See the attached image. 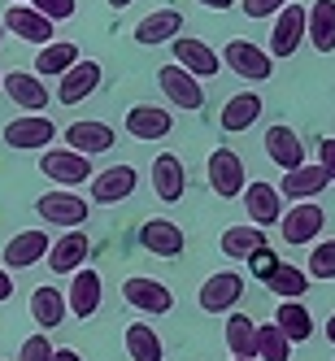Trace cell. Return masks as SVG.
<instances>
[{"mask_svg": "<svg viewBox=\"0 0 335 361\" xmlns=\"http://www.w3.org/2000/svg\"><path fill=\"white\" fill-rule=\"evenodd\" d=\"M222 66L236 74V79H244V83H266V79H274V57L266 53V48H257L252 39H231L222 48Z\"/></svg>", "mask_w": 335, "mask_h": 361, "instance_id": "1", "label": "cell"}, {"mask_svg": "<svg viewBox=\"0 0 335 361\" xmlns=\"http://www.w3.org/2000/svg\"><path fill=\"white\" fill-rule=\"evenodd\" d=\"M274 226H279L283 244H292V248L314 244L322 235V226H327V209H322V204H314V200H292V209H283V218Z\"/></svg>", "mask_w": 335, "mask_h": 361, "instance_id": "2", "label": "cell"}, {"mask_svg": "<svg viewBox=\"0 0 335 361\" xmlns=\"http://www.w3.org/2000/svg\"><path fill=\"white\" fill-rule=\"evenodd\" d=\"M35 214L48 222V226H83L92 218V200H83L74 188H57V192H44L35 200Z\"/></svg>", "mask_w": 335, "mask_h": 361, "instance_id": "3", "label": "cell"}, {"mask_svg": "<svg viewBox=\"0 0 335 361\" xmlns=\"http://www.w3.org/2000/svg\"><path fill=\"white\" fill-rule=\"evenodd\" d=\"M39 170L48 183H57V188H79L87 183V178L96 174L92 170V157L87 152H74V148H53V152H44L39 157Z\"/></svg>", "mask_w": 335, "mask_h": 361, "instance_id": "4", "label": "cell"}, {"mask_svg": "<svg viewBox=\"0 0 335 361\" xmlns=\"http://www.w3.org/2000/svg\"><path fill=\"white\" fill-rule=\"evenodd\" d=\"M122 300L131 305V309H140V314H148V318H162V314H170L174 309V296H170V288L162 279H148V274H131L122 283Z\"/></svg>", "mask_w": 335, "mask_h": 361, "instance_id": "5", "label": "cell"}, {"mask_svg": "<svg viewBox=\"0 0 335 361\" xmlns=\"http://www.w3.org/2000/svg\"><path fill=\"white\" fill-rule=\"evenodd\" d=\"M205 178H209L214 196H222V200H236V196L244 192V183H248L244 161H240L231 148H214V152H209V161H205Z\"/></svg>", "mask_w": 335, "mask_h": 361, "instance_id": "6", "label": "cell"}, {"mask_svg": "<svg viewBox=\"0 0 335 361\" xmlns=\"http://www.w3.org/2000/svg\"><path fill=\"white\" fill-rule=\"evenodd\" d=\"M157 87L166 92V100H170L174 109L196 114V109L205 105V87H200V79H196V74H188L178 61H170V66L157 70Z\"/></svg>", "mask_w": 335, "mask_h": 361, "instance_id": "7", "label": "cell"}, {"mask_svg": "<svg viewBox=\"0 0 335 361\" xmlns=\"http://www.w3.org/2000/svg\"><path fill=\"white\" fill-rule=\"evenodd\" d=\"M240 296H244V274H236V270H218V274H209L205 279V288L196 292V305L205 309V314H231V309L240 305Z\"/></svg>", "mask_w": 335, "mask_h": 361, "instance_id": "8", "label": "cell"}, {"mask_svg": "<svg viewBox=\"0 0 335 361\" xmlns=\"http://www.w3.org/2000/svg\"><path fill=\"white\" fill-rule=\"evenodd\" d=\"M100 79H105L100 61L79 57V61H74L66 74H57V100H61V105H83V100L100 87Z\"/></svg>", "mask_w": 335, "mask_h": 361, "instance_id": "9", "label": "cell"}, {"mask_svg": "<svg viewBox=\"0 0 335 361\" xmlns=\"http://www.w3.org/2000/svg\"><path fill=\"white\" fill-rule=\"evenodd\" d=\"M305 44V9L300 5H283L279 13H274V27H270V48L266 53L279 61V57H296V48Z\"/></svg>", "mask_w": 335, "mask_h": 361, "instance_id": "10", "label": "cell"}, {"mask_svg": "<svg viewBox=\"0 0 335 361\" xmlns=\"http://www.w3.org/2000/svg\"><path fill=\"white\" fill-rule=\"evenodd\" d=\"M0 92H5L18 109H27V114H39L48 109V87L35 70H9V74H0Z\"/></svg>", "mask_w": 335, "mask_h": 361, "instance_id": "11", "label": "cell"}, {"mask_svg": "<svg viewBox=\"0 0 335 361\" xmlns=\"http://www.w3.org/2000/svg\"><path fill=\"white\" fill-rule=\"evenodd\" d=\"M87 252H92V244H87V231L83 226H66V235H57L53 244H48V270L53 274H74L83 262H87Z\"/></svg>", "mask_w": 335, "mask_h": 361, "instance_id": "12", "label": "cell"}, {"mask_svg": "<svg viewBox=\"0 0 335 361\" xmlns=\"http://www.w3.org/2000/svg\"><path fill=\"white\" fill-rule=\"evenodd\" d=\"M122 126H126V135H131V140L152 144V140H166L174 131V114H166L162 105H131L126 118H122Z\"/></svg>", "mask_w": 335, "mask_h": 361, "instance_id": "13", "label": "cell"}, {"mask_svg": "<svg viewBox=\"0 0 335 361\" xmlns=\"http://www.w3.org/2000/svg\"><path fill=\"white\" fill-rule=\"evenodd\" d=\"M53 27H57V22L44 18L39 9H31L27 0H22V5H13V0H9V9H5V31H13L22 44H48V39H53Z\"/></svg>", "mask_w": 335, "mask_h": 361, "instance_id": "14", "label": "cell"}, {"mask_svg": "<svg viewBox=\"0 0 335 361\" xmlns=\"http://www.w3.org/2000/svg\"><path fill=\"white\" fill-rule=\"evenodd\" d=\"M170 48H174V61L183 66L188 74H196V79H214V74L222 70V57L214 53L205 39H192V35H174L170 39Z\"/></svg>", "mask_w": 335, "mask_h": 361, "instance_id": "15", "label": "cell"}, {"mask_svg": "<svg viewBox=\"0 0 335 361\" xmlns=\"http://www.w3.org/2000/svg\"><path fill=\"white\" fill-rule=\"evenodd\" d=\"M87 183H92V200L96 204H118V200H126L140 188V170L135 166H109V170L92 174Z\"/></svg>", "mask_w": 335, "mask_h": 361, "instance_id": "16", "label": "cell"}, {"mask_svg": "<svg viewBox=\"0 0 335 361\" xmlns=\"http://www.w3.org/2000/svg\"><path fill=\"white\" fill-rule=\"evenodd\" d=\"M327 170L314 161H300V166H292V170H283V178H279V196L283 200H314V196H322L327 192Z\"/></svg>", "mask_w": 335, "mask_h": 361, "instance_id": "17", "label": "cell"}, {"mask_svg": "<svg viewBox=\"0 0 335 361\" xmlns=\"http://www.w3.org/2000/svg\"><path fill=\"white\" fill-rule=\"evenodd\" d=\"M100 288H105V283H100V274L83 262L79 270L70 274V288H66V309L74 318H92L96 309H100Z\"/></svg>", "mask_w": 335, "mask_h": 361, "instance_id": "18", "label": "cell"}, {"mask_svg": "<svg viewBox=\"0 0 335 361\" xmlns=\"http://www.w3.org/2000/svg\"><path fill=\"white\" fill-rule=\"evenodd\" d=\"M57 140V126H53V118H44V114H22V118H13L9 126H5V144L9 148H48Z\"/></svg>", "mask_w": 335, "mask_h": 361, "instance_id": "19", "label": "cell"}, {"mask_svg": "<svg viewBox=\"0 0 335 361\" xmlns=\"http://www.w3.org/2000/svg\"><path fill=\"white\" fill-rule=\"evenodd\" d=\"M140 244H144V252H152V257H178L183 252V244H188V235H183V226L178 222H170V218H148L144 226H140Z\"/></svg>", "mask_w": 335, "mask_h": 361, "instance_id": "20", "label": "cell"}, {"mask_svg": "<svg viewBox=\"0 0 335 361\" xmlns=\"http://www.w3.org/2000/svg\"><path fill=\"white\" fill-rule=\"evenodd\" d=\"M174 35H183V13L178 9H152L148 18L135 22V44L140 48H162Z\"/></svg>", "mask_w": 335, "mask_h": 361, "instance_id": "21", "label": "cell"}, {"mask_svg": "<svg viewBox=\"0 0 335 361\" xmlns=\"http://www.w3.org/2000/svg\"><path fill=\"white\" fill-rule=\"evenodd\" d=\"M244 209H248V218L257 222V226H274L279 218H283V196H279V188L274 183H244Z\"/></svg>", "mask_w": 335, "mask_h": 361, "instance_id": "22", "label": "cell"}, {"mask_svg": "<svg viewBox=\"0 0 335 361\" xmlns=\"http://www.w3.org/2000/svg\"><path fill=\"white\" fill-rule=\"evenodd\" d=\"M305 44H314L318 53H335V0H314L305 9Z\"/></svg>", "mask_w": 335, "mask_h": 361, "instance_id": "23", "label": "cell"}, {"mask_svg": "<svg viewBox=\"0 0 335 361\" xmlns=\"http://www.w3.org/2000/svg\"><path fill=\"white\" fill-rule=\"evenodd\" d=\"M266 157L279 166V170H292V166H300L305 161V144H300V135L292 131V126H283V122H274V126H266Z\"/></svg>", "mask_w": 335, "mask_h": 361, "instance_id": "24", "label": "cell"}, {"mask_svg": "<svg viewBox=\"0 0 335 361\" xmlns=\"http://www.w3.org/2000/svg\"><path fill=\"white\" fill-rule=\"evenodd\" d=\"M114 140H118V131L109 122H74V126H66V144L74 148V152H87V157H96V152H109L114 148Z\"/></svg>", "mask_w": 335, "mask_h": 361, "instance_id": "25", "label": "cell"}, {"mask_svg": "<svg viewBox=\"0 0 335 361\" xmlns=\"http://www.w3.org/2000/svg\"><path fill=\"white\" fill-rule=\"evenodd\" d=\"M152 192H157L166 204L183 200V192H188V170H183V161H178L174 152H162V157L152 161Z\"/></svg>", "mask_w": 335, "mask_h": 361, "instance_id": "26", "label": "cell"}, {"mask_svg": "<svg viewBox=\"0 0 335 361\" xmlns=\"http://www.w3.org/2000/svg\"><path fill=\"white\" fill-rule=\"evenodd\" d=\"M48 252V231H18V235L5 244V266L9 270H31L35 262H44Z\"/></svg>", "mask_w": 335, "mask_h": 361, "instance_id": "27", "label": "cell"}, {"mask_svg": "<svg viewBox=\"0 0 335 361\" xmlns=\"http://www.w3.org/2000/svg\"><path fill=\"white\" fill-rule=\"evenodd\" d=\"M79 57H83L79 44H70V39H48V44H39V53H35V74H39V79H57V74H66Z\"/></svg>", "mask_w": 335, "mask_h": 361, "instance_id": "28", "label": "cell"}, {"mask_svg": "<svg viewBox=\"0 0 335 361\" xmlns=\"http://www.w3.org/2000/svg\"><path fill=\"white\" fill-rule=\"evenodd\" d=\"M66 314H70V309H66V292H61V288H48V283H44V288L31 292V322H35L39 331L61 326Z\"/></svg>", "mask_w": 335, "mask_h": 361, "instance_id": "29", "label": "cell"}, {"mask_svg": "<svg viewBox=\"0 0 335 361\" xmlns=\"http://www.w3.org/2000/svg\"><path fill=\"white\" fill-rule=\"evenodd\" d=\"M257 118H262V96H257V92H240V96H231L222 105V131L240 135V131H248Z\"/></svg>", "mask_w": 335, "mask_h": 361, "instance_id": "30", "label": "cell"}, {"mask_svg": "<svg viewBox=\"0 0 335 361\" xmlns=\"http://www.w3.org/2000/svg\"><path fill=\"white\" fill-rule=\"evenodd\" d=\"M274 326L288 335L292 344H305L309 335H314V314H309L300 300H279V309H274Z\"/></svg>", "mask_w": 335, "mask_h": 361, "instance_id": "31", "label": "cell"}, {"mask_svg": "<svg viewBox=\"0 0 335 361\" xmlns=\"http://www.w3.org/2000/svg\"><path fill=\"white\" fill-rule=\"evenodd\" d=\"M126 357L131 361H166V348H162V335L152 331L148 322H131L126 326Z\"/></svg>", "mask_w": 335, "mask_h": 361, "instance_id": "32", "label": "cell"}, {"mask_svg": "<svg viewBox=\"0 0 335 361\" xmlns=\"http://www.w3.org/2000/svg\"><path fill=\"white\" fill-rule=\"evenodd\" d=\"M266 288L279 296V300H300L309 292V274L300 266H288V262H274V270L266 274Z\"/></svg>", "mask_w": 335, "mask_h": 361, "instance_id": "33", "label": "cell"}, {"mask_svg": "<svg viewBox=\"0 0 335 361\" xmlns=\"http://www.w3.org/2000/svg\"><path fill=\"white\" fill-rule=\"evenodd\" d=\"M262 244H266V226H257V222L226 226V231H222V252L236 257V262H244V257H248L252 248H262Z\"/></svg>", "mask_w": 335, "mask_h": 361, "instance_id": "34", "label": "cell"}, {"mask_svg": "<svg viewBox=\"0 0 335 361\" xmlns=\"http://www.w3.org/2000/svg\"><path fill=\"white\" fill-rule=\"evenodd\" d=\"M252 357H262V361H292V340L274 322H262V326H257V340H252Z\"/></svg>", "mask_w": 335, "mask_h": 361, "instance_id": "35", "label": "cell"}, {"mask_svg": "<svg viewBox=\"0 0 335 361\" xmlns=\"http://www.w3.org/2000/svg\"><path fill=\"white\" fill-rule=\"evenodd\" d=\"M252 340H257V322L248 314H231L226 318V348H231V357H252Z\"/></svg>", "mask_w": 335, "mask_h": 361, "instance_id": "36", "label": "cell"}, {"mask_svg": "<svg viewBox=\"0 0 335 361\" xmlns=\"http://www.w3.org/2000/svg\"><path fill=\"white\" fill-rule=\"evenodd\" d=\"M309 279H335V240H314V252H309Z\"/></svg>", "mask_w": 335, "mask_h": 361, "instance_id": "37", "label": "cell"}, {"mask_svg": "<svg viewBox=\"0 0 335 361\" xmlns=\"http://www.w3.org/2000/svg\"><path fill=\"white\" fill-rule=\"evenodd\" d=\"M18 361H53V344H48V331H35L22 340L18 348Z\"/></svg>", "mask_w": 335, "mask_h": 361, "instance_id": "38", "label": "cell"}, {"mask_svg": "<svg viewBox=\"0 0 335 361\" xmlns=\"http://www.w3.org/2000/svg\"><path fill=\"white\" fill-rule=\"evenodd\" d=\"M31 9H39L44 18H53V22H66L74 18V9H79V0H27Z\"/></svg>", "mask_w": 335, "mask_h": 361, "instance_id": "39", "label": "cell"}, {"mask_svg": "<svg viewBox=\"0 0 335 361\" xmlns=\"http://www.w3.org/2000/svg\"><path fill=\"white\" fill-rule=\"evenodd\" d=\"M244 262H248V266H252V274H257V279H266V274H270V270H274V262H279V257H274V252H270V248H266V244H262V248H252V252H248V257H244Z\"/></svg>", "mask_w": 335, "mask_h": 361, "instance_id": "40", "label": "cell"}, {"mask_svg": "<svg viewBox=\"0 0 335 361\" xmlns=\"http://www.w3.org/2000/svg\"><path fill=\"white\" fill-rule=\"evenodd\" d=\"M288 0H240V9L248 13V18H274Z\"/></svg>", "mask_w": 335, "mask_h": 361, "instance_id": "41", "label": "cell"}, {"mask_svg": "<svg viewBox=\"0 0 335 361\" xmlns=\"http://www.w3.org/2000/svg\"><path fill=\"white\" fill-rule=\"evenodd\" d=\"M318 166L327 170V178H331V183H335V135L318 144Z\"/></svg>", "mask_w": 335, "mask_h": 361, "instance_id": "42", "label": "cell"}, {"mask_svg": "<svg viewBox=\"0 0 335 361\" xmlns=\"http://www.w3.org/2000/svg\"><path fill=\"white\" fill-rule=\"evenodd\" d=\"M13 296V274H9V266H0V300H9Z\"/></svg>", "mask_w": 335, "mask_h": 361, "instance_id": "43", "label": "cell"}, {"mask_svg": "<svg viewBox=\"0 0 335 361\" xmlns=\"http://www.w3.org/2000/svg\"><path fill=\"white\" fill-rule=\"evenodd\" d=\"M196 5H200V9H218V13H222V9H236V0H196Z\"/></svg>", "mask_w": 335, "mask_h": 361, "instance_id": "44", "label": "cell"}, {"mask_svg": "<svg viewBox=\"0 0 335 361\" xmlns=\"http://www.w3.org/2000/svg\"><path fill=\"white\" fill-rule=\"evenodd\" d=\"M53 361H83L74 348H53Z\"/></svg>", "mask_w": 335, "mask_h": 361, "instance_id": "45", "label": "cell"}, {"mask_svg": "<svg viewBox=\"0 0 335 361\" xmlns=\"http://www.w3.org/2000/svg\"><path fill=\"white\" fill-rule=\"evenodd\" d=\"M327 340H331V344H335V314H331V318H327Z\"/></svg>", "mask_w": 335, "mask_h": 361, "instance_id": "46", "label": "cell"}, {"mask_svg": "<svg viewBox=\"0 0 335 361\" xmlns=\"http://www.w3.org/2000/svg\"><path fill=\"white\" fill-rule=\"evenodd\" d=\"M126 5H131V0H109V9H126Z\"/></svg>", "mask_w": 335, "mask_h": 361, "instance_id": "47", "label": "cell"}, {"mask_svg": "<svg viewBox=\"0 0 335 361\" xmlns=\"http://www.w3.org/2000/svg\"><path fill=\"white\" fill-rule=\"evenodd\" d=\"M231 361H257V357H231Z\"/></svg>", "mask_w": 335, "mask_h": 361, "instance_id": "48", "label": "cell"}, {"mask_svg": "<svg viewBox=\"0 0 335 361\" xmlns=\"http://www.w3.org/2000/svg\"><path fill=\"white\" fill-rule=\"evenodd\" d=\"M0 39H5V22H0Z\"/></svg>", "mask_w": 335, "mask_h": 361, "instance_id": "49", "label": "cell"}, {"mask_svg": "<svg viewBox=\"0 0 335 361\" xmlns=\"http://www.w3.org/2000/svg\"><path fill=\"white\" fill-rule=\"evenodd\" d=\"M13 5H22V0H13Z\"/></svg>", "mask_w": 335, "mask_h": 361, "instance_id": "50", "label": "cell"}]
</instances>
